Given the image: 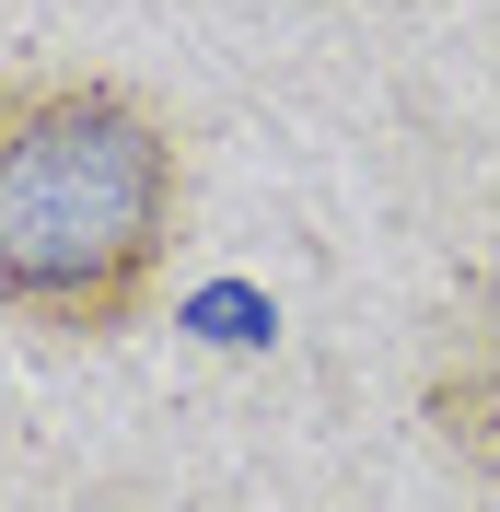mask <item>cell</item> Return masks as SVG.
<instances>
[{"mask_svg": "<svg viewBox=\"0 0 500 512\" xmlns=\"http://www.w3.org/2000/svg\"><path fill=\"white\" fill-rule=\"evenodd\" d=\"M431 431L454 443V466H477L500 489V280L466 291V338L431 373Z\"/></svg>", "mask_w": 500, "mask_h": 512, "instance_id": "obj_2", "label": "cell"}, {"mask_svg": "<svg viewBox=\"0 0 500 512\" xmlns=\"http://www.w3.org/2000/svg\"><path fill=\"white\" fill-rule=\"evenodd\" d=\"M198 326H210V338H268V315H256L245 291H210V303H198Z\"/></svg>", "mask_w": 500, "mask_h": 512, "instance_id": "obj_3", "label": "cell"}, {"mask_svg": "<svg viewBox=\"0 0 500 512\" xmlns=\"http://www.w3.org/2000/svg\"><path fill=\"white\" fill-rule=\"evenodd\" d=\"M187 222V152L105 70H0V315L35 338H128Z\"/></svg>", "mask_w": 500, "mask_h": 512, "instance_id": "obj_1", "label": "cell"}]
</instances>
